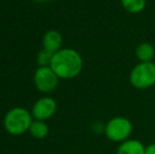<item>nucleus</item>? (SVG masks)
<instances>
[{"label":"nucleus","mask_w":155,"mask_h":154,"mask_svg":"<svg viewBox=\"0 0 155 154\" xmlns=\"http://www.w3.org/2000/svg\"><path fill=\"white\" fill-rule=\"evenodd\" d=\"M50 67L59 79H73L81 73L84 60L76 50L64 48L54 54Z\"/></svg>","instance_id":"1"},{"label":"nucleus","mask_w":155,"mask_h":154,"mask_svg":"<svg viewBox=\"0 0 155 154\" xmlns=\"http://www.w3.org/2000/svg\"><path fill=\"white\" fill-rule=\"evenodd\" d=\"M33 120L32 113L21 107L13 108L5 114L3 125L5 130L12 135H21L30 130Z\"/></svg>","instance_id":"2"},{"label":"nucleus","mask_w":155,"mask_h":154,"mask_svg":"<svg viewBox=\"0 0 155 154\" xmlns=\"http://www.w3.org/2000/svg\"><path fill=\"white\" fill-rule=\"evenodd\" d=\"M133 131V125L124 116H115L106 123L104 128V135L113 143H123L129 139Z\"/></svg>","instance_id":"3"},{"label":"nucleus","mask_w":155,"mask_h":154,"mask_svg":"<svg viewBox=\"0 0 155 154\" xmlns=\"http://www.w3.org/2000/svg\"><path fill=\"white\" fill-rule=\"evenodd\" d=\"M129 81L134 88L143 90L155 86V64L139 62L131 70Z\"/></svg>","instance_id":"4"},{"label":"nucleus","mask_w":155,"mask_h":154,"mask_svg":"<svg viewBox=\"0 0 155 154\" xmlns=\"http://www.w3.org/2000/svg\"><path fill=\"white\" fill-rule=\"evenodd\" d=\"M59 78L51 67H39L34 74V84L37 90L42 93H50L58 86Z\"/></svg>","instance_id":"5"},{"label":"nucleus","mask_w":155,"mask_h":154,"mask_svg":"<svg viewBox=\"0 0 155 154\" xmlns=\"http://www.w3.org/2000/svg\"><path fill=\"white\" fill-rule=\"evenodd\" d=\"M57 110V103L55 99L50 96L39 98L32 108V116L36 120H47L51 118Z\"/></svg>","instance_id":"6"},{"label":"nucleus","mask_w":155,"mask_h":154,"mask_svg":"<svg viewBox=\"0 0 155 154\" xmlns=\"http://www.w3.org/2000/svg\"><path fill=\"white\" fill-rule=\"evenodd\" d=\"M42 45L43 49L51 53L55 54L59 50H61L62 45V36L56 30H50L45 32V36L42 38Z\"/></svg>","instance_id":"7"},{"label":"nucleus","mask_w":155,"mask_h":154,"mask_svg":"<svg viewBox=\"0 0 155 154\" xmlns=\"http://www.w3.org/2000/svg\"><path fill=\"white\" fill-rule=\"evenodd\" d=\"M146 147L138 139H129L120 143L117 148L116 154H145Z\"/></svg>","instance_id":"8"},{"label":"nucleus","mask_w":155,"mask_h":154,"mask_svg":"<svg viewBox=\"0 0 155 154\" xmlns=\"http://www.w3.org/2000/svg\"><path fill=\"white\" fill-rule=\"evenodd\" d=\"M135 55L139 62H151L155 56V48L152 43L148 41H143L137 44L135 49Z\"/></svg>","instance_id":"9"},{"label":"nucleus","mask_w":155,"mask_h":154,"mask_svg":"<svg viewBox=\"0 0 155 154\" xmlns=\"http://www.w3.org/2000/svg\"><path fill=\"white\" fill-rule=\"evenodd\" d=\"M120 4L124 11L131 14L141 13L147 6V0H120Z\"/></svg>","instance_id":"10"},{"label":"nucleus","mask_w":155,"mask_h":154,"mask_svg":"<svg viewBox=\"0 0 155 154\" xmlns=\"http://www.w3.org/2000/svg\"><path fill=\"white\" fill-rule=\"evenodd\" d=\"M29 131L35 138L42 139V138L47 137V135L49 134V127L43 120H34Z\"/></svg>","instance_id":"11"},{"label":"nucleus","mask_w":155,"mask_h":154,"mask_svg":"<svg viewBox=\"0 0 155 154\" xmlns=\"http://www.w3.org/2000/svg\"><path fill=\"white\" fill-rule=\"evenodd\" d=\"M53 53L42 49L41 51H39L38 55H37V64H38L39 67H50L52 59H53Z\"/></svg>","instance_id":"12"},{"label":"nucleus","mask_w":155,"mask_h":154,"mask_svg":"<svg viewBox=\"0 0 155 154\" xmlns=\"http://www.w3.org/2000/svg\"><path fill=\"white\" fill-rule=\"evenodd\" d=\"M145 154H155V143L148 145V146L146 147Z\"/></svg>","instance_id":"13"},{"label":"nucleus","mask_w":155,"mask_h":154,"mask_svg":"<svg viewBox=\"0 0 155 154\" xmlns=\"http://www.w3.org/2000/svg\"><path fill=\"white\" fill-rule=\"evenodd\" d=\"M37 2H41V3H45V2H50L52 0H36Z\"/></svg>","instance_id":"14"}]
</instances>
